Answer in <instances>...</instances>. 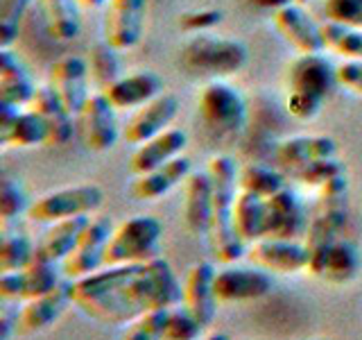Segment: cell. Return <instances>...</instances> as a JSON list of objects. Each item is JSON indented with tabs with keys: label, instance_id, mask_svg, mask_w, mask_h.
<instances>
[{
	"label": "cell",
	"instance_id": "1",
	"mask_svg": "<svg viewBox=\"0 0 362 340\" xmlns=\"http://www.w3.org/2000/svg\"><path fill=\"white\" fill-rule=\"evenodd\" d=\"M73 306L100 324L124 327L139 315L184 302V283L163 256L136 266H105L73 281Z\"/></svg>",
	"mask_w": 362,
	"mask_h": 340
},
{
	"label": "cell",
	"instance_id": "2",
	"mask_svg": "<svg viewBox=\"0 0 362 340\" xmlns=\"http://www.w3.org/2000/svg\"><path fill=\"white\" fill-rule=\"evenodd\" d=\"M206 173L213 181V218L209 227V243L213 256L222 266H229L247 256L249 245L235 232L233 211L238 198V173L240 168L235 166L233 157L229 154H213L206 164Z\"/></svg>",
	"mask_w": 362,
	"mask_h": 340
},
{
	"label": "cell",
	"instance_id": "3",
	"mask_svg": "<svg viewBox=\"0 0 362 340\" xmlns=\"http://www.w3.org/2000/svg\"><path fill=\"white\" fill-rule=\"evenodd\" d=\"M181 64L190 73L222 79L240 73L249 64V48L245 41L222 37V34H190V39L181 48Z\"/></svg>",
	"mask_w": 362,
	"mask_h": 340
},
{
	"label": "cell",
	"instance_id": "4",
	"mask_svg": "<svg viewBox=\"0 0 362 340\" xmlns=\"http://www.w3.org/2000/svg\"><path fill=\"white\" fill-rule=\"evenodd\" d=\"M163 225L154 215H132L116 225L107 247L105 266H136L161 256Z\"/></svg>",
	"mask_w": 362,
	"mask_h": 340
},
{
	"label": "cell",
	"instance_id": "5",
	"mask_svg": "<svg viewBox=\"0 0 362 340\" xmlns=\"http://www.w3.org/2000/svg\"><path fill=\"white\" fill-rule=\"evenodd\" d=\"M105 204V188L98 184H73L50 193L32 202L28 218L39 225H52L77 215H95Z\"/></svg>",
	"mask_w": 362,
	"mask_h": 340
},
{
	"label": "cell",
	"instance_id": "6",
	"mask_svg": "<svg viewBox=\"0 0 362 340\" xmlns=\"http://www.w3.org/2000/svg\"><path fill=\"white\" fill-rule=\"evenodd\" d=\"M349 220V173L328 181L317 191V202L310 213L308 234L305 243L308 247H320L342 236V230Z\"/></svg>",
	"mask_w": 362,
	"mask_h": 340
},
{
	"label": "cell",
	"instance_id": "7",
	"mask_svg": "<svg viewBox=\"0 0 362 340\" xmlns=\"http://www.w3.org/2000/svg\"><path fill=\"white\" fill-rule=\"evenodd\" d=\"M197 109L204 123L220 134H238L247 125V100L224 79H209L199 89Z\"/></svg>",
	"mask_w": 362,
	"mask_h": 340
},
{
	"label": "cell",
	"instance_id": "8",
	"mask_svg": "<svg viewBox=\"0 0 362 340\" xmlns=\"http://www.w3.org/2000/svg\"><path fill=\"white\" fill-rule=\"evenodd\" d=\"M64 279L62 264L34 254L28 268L18 272H0V298L5 302H28L50 293Z\"/></svg>",
	"mask_w": 362,
	"mask_h": 340
},
{
	"label": "cell",
	"instance_id": "9",
	"mask_svg": "<svg viewBox=\"0 0 362 340\" xmlns=\"http://www.w3.org/2000/svg\"><path fill=\"white\" fill-rule=\"evenodd\" d=\"M337 66L324 52L297 55L286 68V94L328 100L337 89Z\"/></svg>",
	"mask_w": 362,
	"mask_h": 340
},
{
	"label": "cell",
	"instance_id": "10",
	"mask_svg": "<svg viewBox=\"0 0 362 340\" xmlns=\"http://www.w3.org/2000/svg\"><path fill=\"white\" fill-rule=\"evenodd\" d=\"M113 230H116V225L107 215H93L75 249L62 261L64 277L75 281L90 275V272H98L100 268H105L107 247L113 236Z\"/></svg>",
	"mask_w": 362,
	"mask_h": 340
},
{
	"label": "cell",
	"instance_id": "11",
	"mask_svg": "<svg viewBox=\"0 0 362 340\" xmlns=\"http://www.w3.org/2000/svg\"><path fill=\"white\" fill-rule=\"evenodd\" d=\"M150 3L147 0H107L102 37L116 50H132L141 43Z\"/></svg>",
	"mask_w": 362,
	"mask_h": 340
},
{
	"label": "cell",
	"instance_id": "12",
	"mask_svg": "<svg viewBox=\"0 0 362 340\" xmlns=\"http://www.w3.org/2000/svg\"><path fill=\"white\" fill-rule=\"evenodd\" d=\"M118 109L107 100V96L98 91L88 98L84 109L77 116V130L84 147L90 152H109L120 141V128L116 118Z\"/></svg>",
	"mask_w": 362,
	"mask_h": 340
},
{
	"label": "cell",
	"instance_id": "13",
	"mask_svg": "<svg viewBox=\"0 0 362 340\" xmlns=\"http://www.w3.org/2000/svg\"><path fill=\"white\" fill-rule=\"evenodd\" d=\"M360 266H362V256L358 245L344 236L310 249L308 272L326 283L342 286V283L354 281L360 272Z\"/></svg>",
	"mask_w": 362,
	"mask_h": 340
},
{
	"label": "cell",
	"instance_id": "14",
	"mask_svg": "<svg viewBox=\"0 0 362 340\" xmlns=\"http://www.w3.org/2000/svg\"><path fill=\"white\" fill-rule=\"evenodd\" d=\"M252 264L274 275H297L308 272L310 247L305 241H290V238H260L247 249Z\"/></svg>",
	"mask_w": 362,
	"mask_h": 340
},
{
	"label": "cell",
	"instance_id": "15",
	"mask_svg": "<svg viewBox=\"0 0 362 340\" xmlns=\"http://www.w3.org/2000/svg\"><path fill=\"white\" fill-rule=\"evenodd\" d=\"M213 288L218 302H254L269 295V290L274 288V279H272V272L254 264H229L215 272Z\"/></svg>",
	"mask_w": 362,
	"mask_h": 340
},
{
	"label": "cell",
	"instance_id": "16",
	"mask_svg": "<svg viewBox=\"0 0 362 340\" xmlns=\"http://www.w3.org/2000/svg\"><path fill=\"white\" fill-rule=\"evenodd\" d=\"M48 84L57 91L66 109L77 118L90 94V68L88 60L79 55H64L48 68Z\"/></svg>",
	"mask_w": 362,
	"mask_h": 340
},
{
	"label": "cell",
	"instance_id": "17",
	"mask_svg": "<svg viewBox=\"0 0 362 340\" xmlns=\"http://www.w3.org/2000/svg\"><path fill=\"white\" fill-rule=\"evenodd\" d=\"M73 281L62 279L59 286L50 293L39 295V298L21 302V309L16 311V334L18 336H34L50 329L59 317L66 313L68 306L73 304Z\"/></svg>",
	"mask_w": 362,
	"mask_h": 340
},
{
	"label": "cell",
	"instance_id": "18",
	"mask_svg": "<svg viewBox=\"0 0 362 340\" xmlns=\"http://www.w3.org/2000/svg\"><path fill=\"white\" fill-rule=\"evenodd\" d=\"M181 102L175 94L163 91L161 96H156L147 105L134 111V116L127 120V128L122 132V139L129 145H141L145 141L154 139L168 128H173L175 118L179 116Z\"/></svg>",
	"mask_w": 362,
	"mask_h": 340
},
{
	"label": "cell",
	"instance_id": "19",
	"mask_svg": "<svg viewBox=\"0 0 362 340\" xmlns=\"http://www.w3.org/2000/svg\"><path fill=\"white\" fill-rule=\"evenodd\" d=\"M310 215L303 200L290 186L267 200V230L265 238H290L301 241L308 234Z\"/></svg>",
	"mask_w": 362,
	"mask_h": 340
},
{
	"label": "cell",
	"instance_id": "20",
	"mask_svg": "<svg viewBox=\"0 0 362 340\" xmlns=\"http://www.w3.org/2000/svg\"><path fill=\"white\" fill-rule=\"evenodd\" d=\"M339 154V145L333 136L326 134H297V136H286L276 143L274 159L276 164L286 170V173L294 175L301 168L310 166L322 159H333Z\"/></svg>",
	"mask_w": 362,
	"mask_h": 340
},
{
	"label": "cell",
	"instance_id": "21",
	"mask_svg": "<svg viewBox=\"0 0 362 340\" xmlns=\"http://www.w3.org/2000/svg\"><path fill=\"white\" fill-rule=\"evenodd\" d=\"M272 23L286 43H290L299 55L324 52L322 23L303 5H288L272 11Z\"/></svg>",
	"mask_w": 362,
	"mask_h": 340
},
{
	"label": "cell",
	"instance_id": "22",
	"mask_svg": "<svg viewBox=\"0 0 362 340\" xmlns=\"http://www.w3.org/2000/svg\"><path fill=\"white\" fill-rule=\"evenodd\" d=\"M0 145L28 147L48 145V125L30 107H11L0 102Z\"/></svg>",
	"mask_w": 362,
	"mask_h": 340
},
{
	"label": "cell",
	"instance_id": "23",
	"mask_svg": "<svg viewBox=\"0 0 362 340\" xmlns=\"http://www.w3.org/2000/svg\"><path fill=\"white\" fill-rule=\"evenodd\" d=\"M163 91H165V82L161 75L156 71H150V68H139V71L120 75L102 94L107 96V100L118 111H127V109H141L156 96H161Z\"/></svg>",
	"mask_w": 362,
	"mask_h": 340
},
{
	"label": "cell",
	"instance_id": "24",
	"mask_svg": "<svg viewBox=\"0 0 362 340\" xmlns=\"http://www.w3.org/2000/svg\"><path fill=\"white\" fill-rule=\"evenodd\" d=\"M215 266L211 261H197L192 264L184 277V304L186 309L197 317L204 327H211L218 311V298H215Z\"/></svg>",
	"mask_w": 362,
	"mask_h": 340
},
{
	"label": "cell",
	"instance_id": "25",
	"mask_svg": "<svg viewBox=\"0 0 362 340\" xmlns=\"http://www.w3.org/2000/svg\"><path fill=\"white\" fill-rule=\"evenodd\" d=\"M188 145V134L181 128H168L154 139L136 145V150L129 157V173L134 177L150 173V170L163 166L173 159L181 157Z\"/></svg>",
	"mask_w": 362,
	"mask_h": 340
},
{
	"label": "cell",
	"instance_id": "26",
	"mask_svg": "<svg viewBox=\"0 0 362 340\" xmlns=\"http://www.w3.org/2000/svg\"><path fill=\"white\" fill-rule=\"evenodd\" d=\"M190 173H192V162L186 154H181L173 159V162L150 170V173L134 177L129 191H132V196L141 202H156L163 196H168L173 188L184 184L190 177Z\"/></svg>",
	"mask_w": 362,
	"mask_h": 340
},
{
	"label": "cell",
	"instance_id": "27",
	"mask_svg": "<svg viewBox=\"0 0 362 340\" xmlns=\"http://www.w3.org/2000/svg\"><path fill=\"white\" fill-rule=\"evenodd\" d=\"M213 218V181L204 170H192L184 181V220L190 234H209Z\"/></svg>",
	"mask_w": 362,
	"mask_h": 340
},
{
	"label": "cell",
	"instance_id": "28",
	"mask_svg": "<svg viewBox=\"0 0 362 340\" xmlns=\"http://www.w3.org/2000/svg\"><path fill=\"white\" fill-rule=\"evenodd\" d=\"M30 109L37 111L45 120V125H48V145L59 147L73 139L75 116L66 109L62 98L57 96V91L48 82L37 86V94H34V98L30 102Z\"/></svg>",
	"mask_w": 362,
	"mask_h": 340
},
{
	"label": "cell",
	"instance_id": "29",
	"mask_svg": "<svg viewBox=\"0 0 362 340\" xmlns=\"http://www.w3.org/2000/svg\"><path fill=\"white\" fill-rule=\"evenodd\" d=\"M37 84L11 48H0V102L11 107H30Z\"/></svg>",
	"mask_w": 362,
	"mask_h": 340
},
{
	"label": "cell",
	"instance_id": "30",
	"mask_svg": "<svg viewBox=\"0 0 362 340\" xmlns=\"http://www.w3.org/2000/svg\"><path fill=\"white\" fill-rule=\"evenodd\" d=\"M48 34L59 43H71L82 32V5L77 0H37Z\"/></svg>",
	"mask_w": 362,
	"mask_h": 340
},
{
	"label": "cell",
	"instance_id": "31",
	"mask_svg": "<svg viewBox=\"0 0 362 340\" xmlns=\"http://www.w3.org/2000/svg\"><path fill=\"white\" fill-rule=\"evenodd\" d=\"M90 218L93 215H77V218H66L48 225L43 238L37 243V252L43 254L45 259L54 261V264H62L79 243V238H82Z\"/></svg>",
	"mask_w": 362,
	"mask_h": 340
},
{
	"label": "cell",
	"instance_id": "32",
	"mask_svg": "<svg viewBox=\"0 0 362 340\" xmlns=\"http://www.w3.org/2000/svg\"><path fill=\"white\" fill-rule=\"evenodd\" d=\"M233 225L238 236L247 245H252L260 238H265L267 230V200L254 196V193L238 191L235 198V211H233Z\"/></svg>",
	"mask_w": 362,
	"mask_h": 340
},
{
	"label": "cell",
	"instance_id": "33",
	"mask_svg": "<svg viewBox=\"0 0 362 340\" xmlns=\"http://www.w3.org/2000/svg\"><path fill=\"white\" fill-rule=\"evenodd\" d=\"M37 245L18 222H0V272H18L30 266Z\"/></svg>",
	"mask_w": 362,
	"mask_h": 340
},
{
	"label": "cell",
	"instance_id": "34",
	"mask_svg": "<svg viewBox=\"0 0 362 340\" xmlns=\"http://www.w3.org/2000/svg\"><path fill=\"white\" fill-rule=\"evenodd\" d=\"M238 186H240V191L254 193V196L269 200L288 184H286V177H283L276 168H269L263 164H245L240 168V173H238Z\"/></svg>",
	"mask_w": 362,
	"mask_h": 340
},
{
	"label": "cell",
	"instance_id": "35",
	"mask_svg": "<svg viewBox=\"0 0 362 340\" xmlns=\"http://www.w3.org/2000/svg\"><path fill=\"white\" fill-rule=\"evenodd\" d=\"M120 50L113 48L105 39L93 43L88 48V68H90V79L98 84L100 91H105L109 84H113L122 75L120 66Z\"/></svg>",
	"mask_w": 362,
	"mask_h": 340
},
{
	"label": "cell",
	"instance_id": "36",
	"mask_svg": "<svg viewBox=\"0 0 362 340\" xmlns=\"http://www.w3.org/2000/svg\"><path fill=\"white\" fill-rule=\"evenodd\" d=\"M324 52L339 55L342 60H362V30L337 26L333 21L322 23Z\"/></svg>",
	"mask_w": 362,
	"mask_h": 340
},
{
	"label": "cell",
	"instance_id": "37",
	"mask_svg": "<svg viewBox=\"0 0 362 340\" xmlns=\"http://www.w3.org/2000/svg\"><path fill=\"white\" fill-rule=\"evenodd\" d=\"M30 196L21 179L14 177H3L0 184V222H18V218L25 215L32 207Z\"/></svg>",
	"mask_w": 362,
	"mask_h": 340
},
{
	"label": "cell",
	"instance_id": "38",
	"mask_svg": "<svg viewBox=\"0 0 362 340\" xmlns=\"http://www.w3.org/2000/svg\"><path fill=\"white\" fill-rule=\"evenodd\" d=\"M344 173H346L344 162H339V157H333V159H322V162H315L310 166H305V168L299 170V173H294L292 177L297 179L303 188L317 193L322 186H326L331 179L344 175Z\"/></svg>",
	"mask_w": 362,
	"mask_h": 340
},
{
	"label": "cell",
	"instance_id": "39",
	"mask_svg": "<svg viewBox=\"0 0 362 340\" xmlns=\"http://www.w3.org/2000/svg\"><path fill=\"white\" fill-rule=\"evenodd\" d=\"M204 329L206 327H204L184 304H179L168 311L163 340H202Z\"/></svg>",
	"mask_w": 362,
	"mask_h": 340
},
{
	"label": "cell",
	"instance_id": "40",
	"mask_svg": "<svg viewBox=\"0 0 362 340\" xmlns=\"http://www.w3.org/2000/svg\"><path fill=\"white\" fill-rule=\"evenodd\" d=\"M168 311L170 309H156L139 315L129 324H124L120 340H163Z\"/></svg>",
	"mask_w": 362,
	"mask_h": 340
},
{
	"label": "cell",
	"instance_id": "41",
	"mask_svg": "<svg viewBox=\"0 0 362 340\" xmlns=\"http://www.w3.org/2000/svg\"><path fill=\"white\" fill-rule=\"evenodd\" d=\"M32 0H0V48H11L18 39L21 21Z\"/></svg>",
	"mask_w": 362,
	"mask_h": 340
},
{
	"label": "cell",
	"instance_id": "42",
	"mask_svg": "<svg viewBox=\"0 0 362 340\" xmlns=\"http://www.w3.org/2000/svg\"><path fill=\"white\" fill-rule=\"evenodd\" d=\"M224 11L218 7H199V9H188L181 11L177 16V26L186 34H204L213 32L218 26H222Z\"/></svg>",
	"mask_w": 362,
	"mask_h": 340
},
{
	"label": "cell",
	"instance_id": "43",
	"mask_svg": "<svg viewBox=\"0 0 362 340\" xmlns=\"http://www.w3.org/2000/svg\"><path fill=\"white\" fill-rule=\"evenodd\" d=\"M326 21L362 30V0H324Z\"/></svg>",
	"mask_w": 362,
	"mask_h": 340
},
{
	"label": "cell",
	"instance_id": "44",
	"mask_svg": "<svg viewBox=\"0 0 362 340\" xmlns=\"http://www.w3.org/2000/svg\"><path fill=\"white\" fill-rule=\"evenodd\" d=\"M337 84L349 94L362 98V60H344L337 64Z\"/></svg>",
	"mask_w": 362,
	"mask_h": 340
},
{
	"label": "cell",
	"instance_id": "45",
	"mask_svg": "<svg viewBox=\"0 0 362 340\" xmlns=\"http://www.w3.org/2000/svg\"><path fill=\"white\" fill-rule=\"evenodd\" d=\"M254 7L258 9H269V11H276V9H283L288 5H303L305 0H249Z\"/></svg>",
	"mask_w": 362,
	"mask_h": 340
},
{
	"label": "cell",
	"instance_id": "46",
	"mask_svg": "<svg viewBox=\"0 0 362 340\" xmlns=\"http://www.w3.org/2000/svg\"><path fill=\"white\" fill-rule=\"evenodd\" d=\"M79 5H82L84 9H98V7H105L107 0H77Z\"/></svg>",
	"mask_w": 362,
	"mask_h": 340
},
{
	"label": "cell",
	"instance_id": "47",
	"mask_svg": "<svg viewBox=\"0 0 362 340\" xmlns=\"http://www.w3.org/2000/svg\"><path fill=\"white\" fill-rule=\"evenodd\" d=\"M202 340H231L229 338V334H224V332H211V334H206Z\"/></svg>",
	"mask_w": 362,
	"mask_h": 340
},
{
	"label": "cell",
	"instance_id": "48",
	"mask_svg": "<svg viewBox=\"0 0 362 340\" xmlns=\"http://www.w3.org/2000/svg\"><path fill=\"white\" fill-rule=\"evenodd\" d=\"M308 340H331V338H308Z\"/></svg>",
	"mask_w": 362,
	"mask_h": 340
}]
</instances>
